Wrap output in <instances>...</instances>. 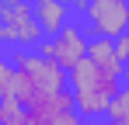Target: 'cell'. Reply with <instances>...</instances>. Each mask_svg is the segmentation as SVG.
Segmentation results:
<instances>
[{"instance_id": "7a4b0ae2", "label": "cell", "mask_w": 129, "mask_h": 125, "mask_svg": "<svg viewBox=\"0 0 129 125\" xmlns=\"http://www.w3.org/2000/svg\"><path fill=\"white\" fill-rule=\"evenodd\" d=\"M122 87H126V73H115L101 62H94L91 56L70 70V94H73V104H77V115L91 118V122L108 118Z\"/></svg>"}, {"instance_id": "6da1fadb", "label": "cell", "mask_w": 129, "mask_h": 125, "mask_svg": "<svg viewBox=\"0 0 129 125\" xmlns=\"http://www.w3.org/2000/svg\"><path fill=\"white\" fill-rule=\"evenodd\" d=\"M70 90V73L59 70L42 52H21V49H4L0 62V97H11L28 111L49 94Z\"/></svg>"}, {"instance_id": "9c48e42d", "label": "cell", "mask_w": 129, "mask_h": 125, "mask_svg": "<svg viewBox=\"0 0 129 125\" xmlns=\"http://www.w3.org/2000/svg\"><path fill=\"white\" fill-rule=\"evenodd\" d=\"M126 83H129V66H126Z\"/></svg>"}, {"instance_id": "277c9868", "label": "cell", "mask_w": 129, "mask_h": 125, "mask_svg": "<svg viewBox=\"0 0 129 125\" xmlns=\"http://www.w3.org/2000/svg\"><path fill=\"white\" fill-rule=\"evenodd\" d=\"M77 24L91 38H122L129 35V0H84L77 7Z\"/></svg>"}, {"instance_id": "52a82bcc", "label": "cell", "mask_w": 129, "mask_h": 125, "mask_svg": "<svg viewBox=\"0 0 129 125\" xmlns=\"http://www.w3.org/2000/svg\"><path fill=\"white\" fill-rule=\"evenodd\" d=\"M105 125H129V83L122 87V94H119V101L112 104V111H108Z\"/></svg>"}, {"instance_id": "5b68a950", "label": "cell", "mask_w": 129, "mask_h": 125, "mask_svg": "<svg viewBox=\"0 0 129 125\" xmlns=\"http://www.w3.org/2000/svg\"><path fill=\"white\" fill-rule=\"evenodd\" d=\"M42 52L45 59H52L59 70H73L77 62H84L87 59V52H91V35H87L84 28L73 21V24H66L63 31H56V35H49V38L42 42Z\"/></svg>"}, {"instance_id": "ba28073f", "label": "cell", "mask_w": 129, "mask_h": 125, "mask_svg": "<svg viewBox=\"0 0 129 125\" xmlns=\"http://www.w3.org/2000/svg\"><path fill=\"white\" fill-rule=\"evenodd\" d=\"M63 4H70V7H80V4H84V0H63Z\"/></svg>"}, {"instance_id": "8992f818", "label": "cell", "mask_w": 129, "mask_h": 125, "mask_svg": "<svg viewBox=\"0 0 129 125\" xmlns=\"http://www.w3.org/2000/svg\"><path fill=\"white\" fill-rule=\"evenodd\" d=\"M31 11H35V18H39V24H42L45 38L56 35V31H63L66 24L77 21V7H70V4H63V0H31Z\"/></svg>"}, {"instance_id": "3957f363", "label": "cell", "mask_w": 129, "mask_h": 125, "mask_svg": "<svg viewBox=\"0 0 129 125\" xmlns=\"http://www.w3.org/2000/svg\"><path fill=\"white\" fill-rule=\"evenodd\" d=\"M0 38L4 49H21V52L42 49L45 31L31 11V0H0Z\"/></svg>"}]
</instances>
